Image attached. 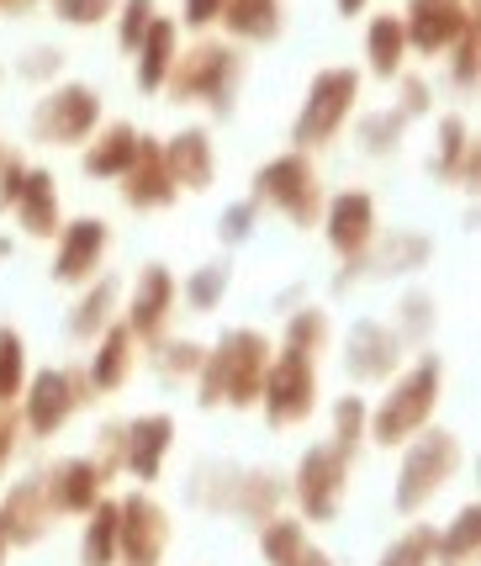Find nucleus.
<instances>
[{
	"label": "nucleus",
	"mask_w": 481,
	"mask_h": 566,
	"mask_svg": "<svg viewBox=\"0 0 481 566\" xmlns=\"http://www.w3.org/2000/svg\"><path fill=\"white\" fill-rule=\"evenodd\" d=\"M402 366V339L376 318H360L344 339V370L349 381H386L391 370Z\"/></svg>",
	"instance_id": "nucleus-15"
},
{
	"label": "nucleus",
	"mask_w": 481,
	"mask_h": 566,
	"mask_svg": "<svg viewBox=\"0 0 481 566\" xmlns=\"http://www.w3.org/2000/svg\"><path fill=\"white\" fill-rule=\"evenodd\" d=\"M370 440V408H365V397H338L334 402V450L344 455V461H355L360 455V444Z\"/></svg>",
	"instance_id": "nucleus-35"
},
{
	"label": "nucleus",
	"mask_w": 481,
	"mask_h": 566,
	"mask_svg": "<svg viewBox=\"0 0 481 566\" xmlns=\"http://www.w3.org/2000/svg\"><path fill=\"white\" fill-rule=\"evenodd\" d=\"M17 440H22V413L0 402V471L11 467V455H17Z\"/></svg>",
	"instance_id": "nucleus-50"
},
{
	"label": "nucleus",
	"mask_w": 481,
	"mask_h": 566,
	"mask_svg": "<svg viewBox=\"0 0 481 566\" xmlns=\"http://www.w3.org/2000/svg\"><path fill=\"white\" fill-rule=\"evenodd\" d=\"M471 127L466 117H439V148H433V175H445V180H456L460 186V170H466V159H471Z\"/></svg>",
	"instance_id": "nucleus-36"
},
{
	"label": "nucleus",
	"mask_w": 481,
	"mask_h": 566,
	"mask_svg": "<svg viewBox=\"0 0 481 566\" xmlns=\"http://www.w3.org/2000/svg\"><path fill=\"white\" fill-rule=\"evenodd\" d=\"M159 148H165V170L175 180V191H207L212 186L217 154L207 127H180L175 138H159Z\"/></svg>",
	"instance_id": "nucleus-20"
},
{
	"label": "nucleus",
	"mask_w": 481,
	"mask_h": 566,
	"mask_svg": "<svg viewBox=\"0 0 481 566\" xmlns=\"http://www.w3.org/2000/svg\"><path fill=\"white\" fill-rule=\"evenodd\" d=\"M154 17H159V0H122V11H117V43L122 49L127 53L138 49Z\"/></svg>",
	"instance_id": "nucleus-42"
},
{
	"label": "nucleus",
	"mask_w": 481,
	"mask_h": 566,
	"mask_svg": "<svg viewBox=\"0 0 481 566\" xmlns=\"http://www.w3.org/2000/svg\"><path fill=\"white\" fill-rule=\"evenodd\" d=\"M424 260H429V239L424 233H408V228H397L391 239L381 244H370L355 260V265H344V271H370V275H408V271H424Z\"/></svg>",
	"instance_id": "nucleus-26"
},
{
	"label": "nucleus",
	"mask_w": 481,
	"mask_h": 566,
	"mask_svg": "<svg viewBox=\"0 0 481 566\" xmlns=\"http://www.w3.org/2000/svg\"><path fill=\"white\" fill-rule=\"evenodd\" d=\"M281 503H286V482L275 471H233V497H228L233 514H243L249 524H265Z\"/></svg>",
	"instance_id": "nucleus-27"
},
{
	"label": "nucleus",
	"mask_w": 481,
	"mask_h": 566,
	"mask_svg": "<svg viewBox=\"0 0 481 566\" xmlns=\"http://www.w3.org/2000/svg\"><path fill=\"white\" fill-rule=\"evenodd\" d=\"M180 197L175 191V180L165 170V148L159 138H138V154H133V165L122 175V201L133 207V212H154V207H169V201Z\"/></svg>",
	"instance_id": "nucleus-18"
},
{
	"label": "nucleus",
	"mask_w": 481,
	"mask_h": 566,
	"mask_svg": "<svg viewBox=\"0 0 481 566\" xmlns=\"http://www.w3.org/2000/svg\"><path fill=\"white\" fill-rule=\"evenodd\" d=\"M365 59H370V74L376 80H397V74L408 70V32H402V17L397 11H386L370 22L365 32Z\"/></svg>",
	"instance_id": "nucleus-28"
},
{
	"label": "nucleus",
	"mask_w": 481,
	"mask_h": 566,
	"mask_svg": "<svg viewBox=\"0 0 481 566\" xmlns=\"http://www.w3.org/2000/svg\"><path fill=\"white\" fill-rule=\"evenodd\" d=\"M53 70H59V53H53V49H32V53H27V64H22L27 80H49Z\"/></svg>",
	"instance_id": "nucleus-52"
},
{
	"label": "nucleus",
	"mask_w": 481,
	"mask_h": 566,
	"mask_svg": "<svg viewBox=\"0 0 481 566\" xmlns=\"http://www.w3.org/2000/svg\"><path fill=\"white\" fill-rule=\"evenodd\" d=\"M43 493H49L53 518L59 514H91L101 497H106V476L91 467V455H70L43 476Z\"/></svg>",
	"instance_id": "nucleus-19"
},
{
	"label": "nucleus",
	"mask_w": 481,
	"mask_h": 566,
	"mask_svg": "<svg viewBox=\"0 0 481 566\" xmlns=\"http://www.w3.org/2000/svg\"><path fill=\"white\" fill-rule=\"evenodd\" d=\"M317 408V360L296 355V349H275L260 381V413L270 429H296L307 423Z\"/></svg>",
	"instance_id": "nucleus-7"
},
{
	"label": "nucleus",
	"mask_w": 481,
	"mask_h": 566,
	"mask_svg": "<svg viewBox=\"0 0 481 566\" xmlns=\"http://www.w3.org/2000/svg\"><path fill=\"white\" fill-rule=\"evenodd\" d=\"M138 64H133V80H138V91H165V74L175 64V53H180V27L169 22V17H154L144 32V43H138Z\"/></svg>",
	"instance_id": "nucleus-25"
},
{
	"label": "nucleus",
	"mask_w": 481,
	"mask_h": 566,
	"mask_svg": "<svg viewBox=\"0 0 481 566\" xmlns=\"http://www.w3.org/2000/svg\"><path fill=\"white\" fill-rule=\"evenodd\" d=\"M439 392H445V360H439V355H418V360L386 387L381 402H376L370 440L386 444V450H397V444H408L412 434H424L433 419V408H439Z\"/></svg>",
	"instance_id": "nucleus-2"
},
{
	"label": "nucleus",
	"mask_w": 481,
	"mask_h": 566,
	"mask_svg": "<svg viewBox=\"0 0 481 566\" xmlns=\"http://www.w3.org/2000/svg\"><path fill=\"white\" fill-rule=\"evenodd\" d=\"M201 355H207V349L191 345V339H186V345H159L154 370H159L165 381H186V376H196V370H201Z\"/></svg>",
	"instance_id": "nucleus-43"
},
{
	"label": "nucleus",
	"mask_w": 481,
	"mask_h": 566,
	"mask_svg": "<svg viewBox=\"0 0 481 566\" xmlns=\"http://www.w3.org/2000/svg\"><path fill=\"white\" fill-rule=\"evenodd\" d=\"M91 467H96L101 476H106V482H112V476L122 471V423H106V429L96 434V450H91Z\"/></svg>",
	"instance_id": "nucleus-46"
},
{
	"label": "nucleus",
	"mask_w": 481,
	"mask_h": 566,
	"mask_svg": "<svg viewBox=\"0 0 481 566\" xmlns=\"http://www.w3.org/2000/svg\"><path fill=\"white\" fill-rule=\"evenodd\" d=\"M6 551H11V535H6V518H0V566H6Z\"/></svg>",
	"instance_id": "nucleus-55"
},
{
	"label": "nucleus",
	"mask_w": 481,
	"mask_h": 566,
	"mask_svg": "<svg viewBox=\"0 0 481 566\" xmlns=\"http://www.w3.org/2000/svg\"><path fill=\"white\" fill-rule=\"evenodd\" d=\"M117 11V0H53V17L70 27H96Z\"/></svg>",
	"instance_id": "nucleus-45"
},
{
	"label": "nucleus",
	"mask_w": 481,
	"mask_h": 566,
	"mask_svg": "<svg viewBox=\"0 0 481 566\" xmlns=\"http://www.w3.org/2000/svg\"><path fill=\"white\" fill-rule=\"evenodd\" d=\"M85 381L64 366H49L38 370L32 381L22 387V429L27 434H38V440H53L64 423L74 419V408L85 402Z\"/></svg>",
	"instance_id": "nucleus-10"
},
{
	"label": "nucleus",
	"mask_w": 481,
	"mask_h": 566,
	"mask_svg": "<svg viewBox=\"0 0 481 566\" xmlns=\"http://www.w3.org/2000/svg\"><path fill=\"white\" fill-rule=\"evenodd\" d=\"M0 6H6V0H0Z\"/></svg>",
	"instance_id": "nucleus-58"
},
{
	"label": "nucleus",
	"mask_w": 481,
	"mask_h": 566,
	"mask_svg": "<svg viewBox=\"0 0 481 566\" xmlns=\"http://www.w3.org/2000/svg\"><path fill=\"white\" fill-rule=\"evenodd\" d=\"M96 127H101V96L91 85H80V80L53 85L49 96L38 101V112H32V138L53 148L85 144Z\"/></svg>",
	"instance_id": "nucleus-8"
},
{
	"label": "nucleus",
	"mask_w": 481,
	"mask_h": 566,
	"mask_svg": "<svg viewBox=\"0 0 481 566\" xmlns=\"http://www.w3.org/2000/svg\"><path fill=\"white\" fill-rule=\"evenodd\" d=\"M477 22L466 11V0H408L402 11V32H408V49H418L424 59H439V53L456 49V38Z\"/></svg>",
	"instance_id": "nucleus-13"
},
{
	"label": "nucleus",
	"mask_w": 481,
	"mask_h": 566,
	"mask_svg": "<svg viewBox=\"0 0 481 566\" xmlns=\"http://www.w3.org/2000/svg\"><path fill=\"white\" fill-rule=\"evenodd\" d=\"M169 444H175V419L169 413H144V419L122 423V471H133L144 488L159 482Z\"/></svg>",
	"instance_id": "nucleus-16"
},
{
	"label": "nucleus",
	"mask_w": 481,
	"mask_h": 566,
	"mask_svg": "<svg viewBox=\"0 0 481 566\" xmlns=\"http://www.w3.org/2000/svg\"><path fill=\"white\" fill-rule=\"evenodd\" d=\"M397 85H402V106H397V112H402V117H424V112H429V80H424V74H397Z\"/></svg>",
	"instance_id": "nucleus-49"
},
{
	"label": "nucleus",
	"mask_w": 481,
	"mask_h": 566,
	"mask_svg": "<svg viewBox=\"0 0 481 566\" xmlns=\"http://www.w3.org/2000/svg\"><path fill=\"white\" fill-rule=\"evenodd\" d=\"M307 545L313 541H307V524H302V518L275 514L260 524V556H265V566H291Z\"/></svg>",
	"instance_id": "nucleus-33"
},
{
	"label": "nucleus",
	"mask_w": 481,
	"mask_h": 566,
	"mask_svg": "<svg viewBox=\"0 0 481 566\" xmlns=\"http://www.w3.org/2000/svg\"><path fill=\"white\" fill-rule=\"evenodd\" d=\"M80 566H117V497H101L96 509L85 514Z\"/></svg>",
	"instance_id": "nucleus-32"
},
{
	"label": "nucleus",
	"mask_w": 481,
	"mask_h": 566,
	"mask_svg": "<svg viewBox=\"0 0 481 566\" xmlns=\"http://www.w3.org/2000/svg\"><path fill=\"white\" fill-rule=\"evenodd\" d=\"M477 74L481 59H477V22H471L456 38V49H450V80H456V91H477Z\"/></svg>",
	"instance_id": "nucleus-44"
},
{
	"label": "nucleus",
	"mask_w": 481,
	"mask_h": 566,
	"mask_svg": "<svg viewBox=\"0 0 481 566\" xmlns=\"http://www.w3.org/2000/svg\"><path fill=\"white\" fill-rule=\"evenodd\" d=\"M6 249H11V244H6V239H0V260H6Z\"/></svg>",
	"instance_id": "nucleus-56"
},
{
	"label": "nucleus",
	"mask_w": 481,
	"mask_h": 566,
	"mask_svg": "<svg viewBox=\"0 0 481 566\" xmlns=\"http://www.w3.org/2000/svg\"><path fill=\"white\" fill-rule=\"evenodd\" d=\"M466 450L450 429H424L402 444V467H397V493H391V509L397 514H424L433 497L456 482Z\"/></svg>",
	"instance_id": "nucleus-3"
},
{
	"label": "nucleus",
	"mask_w": 481,
	"mask_h": 566,
	"mask_svg": "<svg viewBox=\"0 0 481 566\" xmlns=\"http://www.w3.org/2000/svg\"><path fill=\"white\" fill-rule=\"evenodd\" d=\"M270 339L260 328H228L196 370V402L201 408H254L260 402V381L270 366Z\"/></svg>",
	"instance_id": "nucleus-1"
},
{
	"label": "nucleus",
	"mask_w": 481,
	"mask_h": 566,
	"mask_svg": "<svg viewBox=\"0 0 481 566\" xmlns=\"http://www.w3.org/2000/svg\"><path fill=\"white\" fill-rule=\"evenodd\" d=\"M355 101H360V70H317L307 96H302V112L291 123V144L296 154H313V148L334 144L338 127L355 117Z\"/></svg>",
	"instance_id": "nucleus-5"
},
{
	"label": "nucleus",
	"mask_w": 481,
	"mask_h": 566,
	"mask_svg": "<svg viewBox=\"0 0 481 566\" xmlns=\"http://www.w3.org/2000/svg\"><path fill=\"white\" fill-rule=\"evenodd\" d=\"M0 154H6V144H0Z\"/></svg>",
	"instance_id": "nucleus-57"
},
{
	"label": "nucleus",
	"mask_w": 481,
	"mask_h": 566,
	"mask_svg": "<svg viewBox=\"0 0 481 566\" xmlns=\"http://www.w3.org/2000/svg\"><path fill=\"white\" fill-rule=\"evenodd\" d=\"M222 6H228V0H180V17H186V27L207 32V27L222 17Z\"/></svg>",
	"instance_id": "nucleus-51"
},
{
	"label": "nucleus",
	"mask_w": 481,
	"mask_h": 566,
	"mask_svg": "<svg viewBox=\"0 0 481 566\" xmlns=\"http://www.w3.org/2000/svg\"><path fill=\"white\" fill-rule=\"evenodd\" d=\"M169 313H175V275L169 265H144L133 281V302H127V334L133 339H159Z\"/></svg>",
	"instance_id": "nucleus-17"
},
{
	"label": "nucleus",
	"mask_w": 481,
	"mask_h": 566,
	"mask_svg": "<svg viewBox=\"0 0 481 566\" xmlns=\"http://www.w3.org/2000/svg\"><path fill=\"white\" fill-rule=\"evenodd\" d=\"M0 518H6V535H11L17 551L43 541V535H49V524H53L43 476H22V482H11V493H6V503H0Z\"/></svg>",
	"instance_id": "nucleus-21"
},
{
	"label": "nucleus",
	"mask_w": 481,
	"mask_h": 566,
	"mask_svg": "<svg viewBox=\"0 0 481 566\" xmlns=\"http://www.w3.org/2000/svg\"><path fill=\"white\" fill-rule=\"evenodd\" d=\"M291 566H334V556H328V551H317V545H307V551H302Z\"/></svg>",
	"instance_id": "nucleus-53"
},
{
	"label": "nucleus",
	"mask_w": 481,
	"mask_h": 566,
	"mask_svg": "<svg viewBox=\"0 0 481 566\" xmlns=\"http://www.w3.org/2000/svg\"><path fill=\"white\" fill-rule=\"evenodd\" d=\"M106 249H112V222L106 218L64 222V228H59V249H53L49 275L59 281V286H80V281H91V275L101 271Z\"/></svg>",
	"instance_id": "nucleus-12"
},
{
	"label": "nucleus",
	"mask_w": 481,
	"mask_h": 566,
	"mask_svg": "<svg viewBox=\"0 0 481 566\" xmlns=\"http://www.w3.org/2000/svg\"><path fill=\"white\" fill-rule=\"evenodd\" d=\"M433 541H439L433 524H412L408 535H397V541L386 545L376 566H433Z\"/></svg>",
	"instance_id": "nucleus-38"
},
{
	"label": "nucleus",
	"mask_w": 481,
	"mask_h": 566,
	"mask_svg": "<svg viewBox=\"0 0 481 566\" xmlns=\"http://www.w3.org/2000/svg\"><path fill=\"white\" fill-rule=\"evenodd\" d=\"M138 138H144V133H138L133 123H106L101 133H91V138H85L80 170L91 175V180H117V175H127V165H133Z\"/></svg>",
	"instance_id": "nucleus-22"
},
{
	"label": "nucleus",
	"mask_w": 481,
	"mask_h": 566,
	"mask_svg": "<svg viewBox=\"0 0 481 566\" xmlns=\"http://www.w3.org/2000/svg\"><path fill=\"white\" fill-rule=\"evenodd\" d=\"M217 22L239 43H270V38H281V0H228Z\"/></svg>",
	"instance_id": "nucleus-29"
},
{
	"label": "nucleus",
	"mask_w": 481,
	"mask_h": 566,
	"mask_svg": "<svg viewBox=\"0 0 481 566\" xmlns=\"http://www.w3.org/2000/svg\"><path fill=\"white\" fill-rule=\"evenodd\" d=\"M243 80V53L228 49V43H196V49L175 53V64L165 74L169 101H207L217 117L233 112V91Z\"/></svg>",
	"instance_id": "nucleus-4"
},
{
	"label": "nucleus",
	"mask_w": 481,
	"mask_h": 566,
	"mask_svg": "<svg viewBox=\"0 0 481 566\" xmlns=\"http://www.w3.org/2000/svg\"><path fill=\"white\" fill-rule=\"evenodd\" d=\"M27 165L22 154H0V212H11L17 207V197H22V186H27Z\"/></svg>",
	"instance_id": "nucleus-47"
},
{
	"label": "nucleus",
	"mask_w": 481,
	"mask_h": 566,
	"mask_svg": "<svg viewBox=\"0 0 481 566\" xmlns=\"http://www.w3.org/2000/svg\"><path fill=\"white\" fill-rule=\"evenodd\" d=\"M328 339H334V323H328V313H323V307H302V313H291V318H286L281 349H296V355L317 360V355L328 349Z\"/></svg>",
	"instance_id": "nucleus-34"
},
{
	"label": "nucleus",
	"mask_w": 481,
	"mask_h": 566,
	"mask_svg": "<svg viewBox=\"0 0 481 566\" xmlns=\"http://www.w3.org/2000/svg\"><path fill=\"white\" fill-rule=\"evenodd\" d=\"M127 376H133V334H127V323H112L96 339V355H91V370H85V392H117Z\"/></svg>",
	"instance_id": "nucleus-24"
},
{
	"label": "nucleus",
	"mask_w": 481,
	"mask_h": 566,
	"mask_svg": "<svg viewBox=\"0 0 481 566\" xmlns=\"http://www.w3.org/2000/svg\"><path fill=\"white\" fill-rule=\"evenodd\" d=\"M344 488H349V461L338 455L334 444H307L286 493L296 497V509L307 518L328 524L338 514V503H344Z\"/></svg>",
	"instance_id": "nucleus-9"
},
{
	"label": "nucleus",
	"mask_w": 481,
	"mask_h": 566,
	"mask_svg": "<svg viewBox=\"0 0 481 566\" xmlns=\"http://www.w3.org/2000/svg\"><path fill=\"white\" fill-rule=\"evenodd\" d=\"M228 286H233V265L212 260V265L191 271V281H186V307H196V313H212L217 302L228 296Z\"/></svg>",
	"instance_id": "nucleus-39"
},
{
	"label": "nucleus",
	"mask_w": 481,
	"mask_h": 566,
	"mask_svg": "<svg viewBox=\"0 0 481 566\" xmlns=\"http://www.w3.org/2000/svg\"><path fill=\"white\" fill-rule=\"evenodd\" d=\"M323 233H328L334 254H344V265H355L365 249L376 244V201H370V191H338L323 207Z\"/></svg>",
	"instance_id": "nucleus-14"
},
{
	"label": "nucleus",
	"mask_w": 481,
	"mask_h": 566,
	"mask_svg": "<svg viewBox=\"0 0 481 566\" xmlns=\"http://www.w3.org/2000/svg\"><path fill=\"white\" fill-rule=\"evenodd\" d=\"M402 127H408V117L391 106V112H370V117H360V144H365V154H391L397 148V138H402Z\"/></svg>",
	"instance_id": "nucleus-41"
},
{
	"label": "nucleus",
	"mask_w": 481,
	"mask_h": 566,
	"mask_svg": "<svg viewBox=\"0 0 481 566\" xmlns=\"http://www.w3.org/2000/svg\"><path fill=\"white\" fill-rule=\"evenodd\" d=\"M169 551V514L154 497L138 493L117 497V562L127 566H159Z\"/></svg>",
	"instance_id": "nucleus-11"
},
{
	"label": "nucleus",
	"mask_w": 481,
	"mask_h": 566,
	"mask_svg": "<svg viewBox=\"0 0 481 566\" xmlns=\"http://www.w3.org/2000/svg\"><path fill=\"white\" fill-rule=\"evenodd\" d=\"M391 334H397V339H402V345H424V339H429L433 334V296L429 292H408L402 296V302H397V328H391Z\"/></svg>",
	"instance_id": "nucleus-40"
},
{
	"label": "nucleus",
	"mask_w": 481,
	"mask_h": 566,
	"mask_svg": "<svg viewBox=\"0 0 481 566\" xmlns=\"http://www.w3.org/2000/svg\"><path fill=\"white\" fill-rule=\"evenodd\" d=\"M433 562L439 566H477L481 562V509L466 503L433 541Z\"/></svg>",
	"instance_id": "nucleus-30"
},
{
	"label": "nucleus",
	"mask_w": 481,
	"mask_h": 566,
	"mask_svg": "<svg viewBox=\"0 0 481 566\" xmlns=\"http://www.w3.org/2000/svg\"><path fill=\"white\" fill-rule=\"evenodd\" d=\"M254 201H233L228 212H222V222H217V233H222V244H243L249 233H254Z\"/></svg>",
	"instance_id": "nucleus-48"
},
{
	"label": "nucleus",
	"mask_w": 481,
	"mask_h": 566,
	"mask_svg": "<svg viewBox=\"0 0 481 566\" xmlns=\"http://www.w3.org/2000/svg\"><path fill=\"white\" fill-rule=\"evenodd\" d=\"M334 6H338V17H360L370 0H334Z\"/></svg>",
	"instance_id": "nucleus-54"
},
{
	"label": "nucleus",
	"mask_w": 481,
	"mask_h": 566,
	"mask_svg": "<svg viewBox=\"0 0 481 566\" xmlns=\"http://www.w3.org/2000/svg\"><path fill=\"white\" fill-rule=\"evenodd\" d=\"M254 207H275V212H286L296 228H313L323 218V180H317L313 159L307 154H281V159H270L254 170Z\"/></svg>",
	"instance_id": "nucleus-6"
},
{
	"label": "nucleus",
	"mask_w": 481,
	"mask_h": 566,
	"mask_svg": "<svg viewBox=\"0 0 481 566\" xmlns=\"http://www.w3.org/2000/svg\"><path fill=\"white\" fill-rule=\"evenodd\" d=\"M22 387H27V339L11 323H0V402L17 408Z\"/></svg>",
	"instance_id": "nucleus-37"
},
{
	"label": "nucleus",
	"mask_w": 481,
	"mask_h": 566,
	"mask_svg": "<svg viewBox=\"0 0 481 566\" xmlns=\"http://www.w3.org/2000/svg\"><path fill=\"white\" fill-rule=\"evenodd\" d=\"M17 222H22L27 239H59V186H53L49 170H27V186L22 197H17Z\"/></svg>",
	"instance_id": "nucleus-23"
},
{
	"label": "nucleus",
	"mask_w": 481,
	"mask_h": 566,
	"mask_svg": "<svg viewBox=\"0 0 481 566\" xmlns=\"http://www.w3.org/2000/svg\"><path fill=\"white\" fill-rule=\"evenodd\" d=\"M112 323H117V281H112V275H101V281H91V286H85L80 307L70 313V334H74V339H91V345H96L101 328H112Z\"/></svg>",
	"instance_id": "nucleus-31"
}]
</instances>
